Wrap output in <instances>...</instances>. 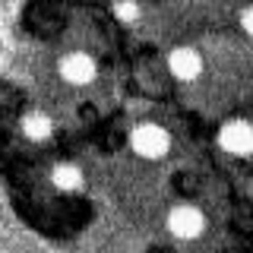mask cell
Segmentation results:
<instances>
[{
  "label": "cell",
  "instance_id": "cell-1",
  "mask_svg": "<svg viewBox=\"0 0 253 253\" xmlns=\"http://www.w3.org/2000/svg\"><path fill=\"white\" fill-rule=\"evenodd\" d=\"M130 149L146 162H162L171 152V133L155 121H139L130 130Z\"/></svg>",
  "mask_w": 253,
  "mask_h": 253
},
{
  "label": "cell",
  "instance_id": "cell-2",
  "mask_svg": "<svg viewBox=\"0 0 253 253\" xmlns=\"http://www.w3.org/2000/svg\"><path fill=\"white\" fill-rule=\"evenodd\" d=\"M206 228H209V215L193 203H180L168 212V231L177 241H196L206 234Z\"/></svg>",
  "mask_w": 253,
  "mask_h": 253
},
{
  "label": "cell",
  "instance_id": "cell-3",
  "mask_svg": "<svg viewBox=\"0 0 253 253\" xmlns=\"http://www.w3.org/2000/svg\"><path fill=\"white\" fill-rule=\"evenodd\" d=\"M218 146L221 152L234 158H250L253 155V121L244 117H231L218 126Z\"/></svg>",
  "mask_w": 253,
  "mask_h": 253
},
{
  "label": "cell",
  "instance_id": "cell-4",
  "mask_svg": "<svg viewBox=\"0 0 253 253\" xmlns=\"http://www.w3.org/2000/svg\"><path fill=\"white\" fill-rule=\"evenodd\" d=\"M57 73L67 85H92L95 76H98V63H95L92 54L85 51H70L63 54L57 63Z\"/></svg>",
  "mask_w": 253,
  "mask_h": 253
},
{
  "label": "cell",
  "instance_id": "cell-5",
  "mask_svg": "<svg viewBox=\"0 0 253 253\" xmlns=\"http://www.w3.org/2000/svg\"><path fill=\"white\" fill-rule=\"evenodd\" d=\"M203 54L196 51V47H190V44H180V47H174V51L168 54V70H171V76L177 79V83H196V79L203 76Z\"/></svg>",
  "mask_w": 253,
  "mask_h": 253
},
{
  "label": "cell",
  "instance_id": "cell-6",
  "mask_svg": "<svg viewBox=\"0 0 253 253\" xmlns=\"http://www.w3.org/2000/svg\"><path fill=\"white\" fill-rule=\"evenodd\" d=\"M51 184L60 193H79L85 187V171L76 162H57L51 168Z\"/></svg>",
  "mask_w": 253,
  "mask_h": 253
},
{
  "label": "cell",
  "instance_id": "cell-7",
  "mask_svg": "<svg viewBox=\"0 0 253 253\" xmlns=\"http://www.w3.org/2000/svg\"><path fill=\"white\" fill-rule=\"evenodd\" d=\"M19 133L29 142H47V139L54 136V121L47 114H42V111H32V114H22Z\"/></svg>",
  "mask_w": 253,
  "mask_h": 253
},
{
  "label": "cell",
  "instance_id": "cell-8",
  "mask_svg": "<svg viewBox=\"0 0 253 253\" xmlns=\"http://www.w3.org/2000/svg\"><path fill=\"white\" fill-rule=\"evenodd\" d=\"M139 13L142 10H139L136 0H117V3H114V16L124 22V26H133V22L139 19Z\"/></svg>",
  "mask_w": 253,
  "mask_h": 253
},
{
  "label": "cell",
  "instance_id": "cell-9",
  "mask_svg": "<svg viewBox=\"0 0 253 253\" xmlns=\"http://www.w3.org/2000/svg\"><path fill=\"white\" fill-rule=\"evenodd\" d=\"M241 29L247 32V35L253 38V6H247V10L241 13Z\"/></svg>",
  "mask_w": 253,
  "mask_h": 253
}]
</instances>
